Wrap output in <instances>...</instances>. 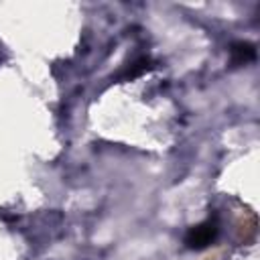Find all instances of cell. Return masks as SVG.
<instances>
[{"label":"cell","mask_w":260,"mask_h":260,"mask_svg":"<svg viewBox=\"0 0 260 260\" xmlns=\"http://www.w3.org/2000/svg\"><path fill=\"white\" fill-rule=\"evenodd\" d=\"M217 232H219V228H217L215 219L197 223V225L189 228V232L185 234V246L189 250H203L217 238Z\"/></svg>","instance_id":"1"},{"label":"cell","mask_w":260,"mask_h":260,"mask_svg":"<svg viewBox=\"0 0 260 260\" xmlns=\"http://www.w3.org/2000/svg\"><path fill=\"white\" fill-rule=\"evenodd\" d=\"M230 59L234 65H246V63L256 59V49L252 43H246V41L234 43L230 47Z\"/></svg>","instance_id":"2"},{"label":"cell","mask_w":260,"mask_h":260,"mask_svg":"<svg viewBox=\"0 0 260 260\" xmlns=\"http://www.w3.org/2000/svg\"><path fill=\"white\" fill-rule=\"evenodd\" d=\"M152 69V61L148 57H138L136 61H132L130 65H126L120 73H118V79H124V81H130V79H136L140 77L142 73L150 71Z\"/></svg>","instance_id":"3"}]
</instances>
